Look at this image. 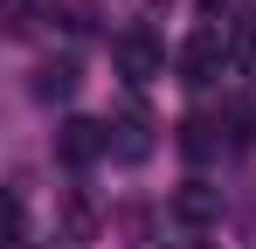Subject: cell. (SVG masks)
Returning <instances> with one entry per match:
<instances>
[{"instance_id":"1","label":"cell","mask_w":256,"mask_h":249,"mask_svg":"<svg viewBox=\"0 0 256 249\" xmlns=\"http://www.w3.org/2000/svg\"><path fill=\"white\" fill-rule=\"evenodd\" d=\"M228 70V28H214V21H201L194 35H187V48H180V83H194V90H208L214 76Z\"/></svg>"},{"instance_id":"3","label":"cell","mask_w":256,"mask_h":249,"mask_svg":"<svg viewBox=\"0 0 256 249\" xmlns=\"http://www.w3.org/2000/svg\"><path fill=\"white\" fill-rule=\"evenodd\" d=\"M104 152H111V124L62 118V132H56V160H62V166H90V160H104Z\"/></svg>"},{"instance_id":"9","label":"cell","mask_w":256,"mask_h":249,"mask_svg":"<svg viewBox=\"0 0 256 249\" xmlns=\"http://www.w3.org/2000/svg\"><path fill=\"white\" fill-rule=\"evenodd\" d=\"M14 7H21V0H14Z\"/></svg>"},{"instance_id":"5","label":"cell","mask_w":256,"mask_h":249,"mask_svg":"<svg viewBox=\"0 0 256 249\" xmlns=\"http://www.w3.org/2000/svg\"><path fill=\"white\" fill-rule=\"evenodd\" d=\"M146 152H152V118H146V111H125V118L111 124V160L138 166Z\"/></svg>"},{"instance_id":"2","label":"cell","mask_w":256,"mask_h":249,"mask_svg":"<svg viewBox=\"0 0 256 249\" xmlns=\"http://www.w3.org/2000/svg\"><path fill=\"white\" fill-rule=\"evenodd\" d=\"M111 62H118V76H125V83H152V76H166V48L146 35V28H125V35L111 42Z\"/></svg>"},{"instance_id":"4","label":"cell","mask_w":256,"mask_h":249,"mask_svg":"<svg viewBox=\"0 0 256 249\" xmlns=\"http://www.w3.org/2000/svg\"><path fill=\"white\" fill-rule=\"evenodd\" d=\"M173 214H180L187 228H208V222H222V187H208V180H187V187L173 194Z\"/></svg>"},{"instance_id":"8","label":"cell","mask_w":256,"mask_h":249,"mask_svg":"<svg viewBox=\"0 0 256 249\" xmlns=\"http://www.w3.org/2000/svg\"><path fill=\"white\" fill-rule=\"evenodd\" d=\"M7 249H28V242H7Z\"/></svg>"},{"instance_id":"6","label":"cell","mask_w":256,"mask_h":249,"mask_svg":"<svg viewBox=\"0 0 256 249\" xmlns=\"http://www.w3.org/2000/svg\"><path fill=\"white\" fill-rule=\"evenodd\" d=\"M35 97H42V104H70V97H76V62H70V56H62V62H42V70H35Z\"/></svg>"},{"instance_id":"7","label":"cell","mask_w":256,"mask_h":249,"mask_svg":"<svg viewBox=\"0 0 256 249\" xmlns=\"http://www.w3.org/2000/svg\"><path fill=\"white\" fill-rule=\"evenodd\" d=\"M180 152H187V160H208L214 152V124L208 118H187L180 124Z\"/></svg>"}]
</instances>
